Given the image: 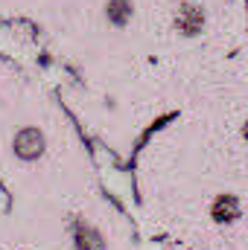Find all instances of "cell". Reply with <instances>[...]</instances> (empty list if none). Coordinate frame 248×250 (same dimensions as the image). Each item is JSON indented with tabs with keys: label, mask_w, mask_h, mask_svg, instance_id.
Listing matches in <instances>:
<instances>
[{
	"label": "cell",
	"mask_w": 248,
	"mask_h": 250,
	"mask_svg": "<svg viewBox=\"0 0 248 250\" xmlns=\"http://www.w3.org/2000/svg\"><path fill=\"white\" fill-rule=\"evenodd\" d=\"M15 154L21 160H38L44 154V134L38 128H21L15 134Z\"/></svg>",
	"instance_id": "1"
},
{
	"label": "cell",
	"mask_w": 248,
	"mask_h": 250,
	"mask_svg": "<svg viewBox=\"0 0 248 250\" xmlns=\"http://www.w3.org/2000/svg\"><path fill=\"white\" fill-rule=\"evenodd\" d=\"M210 218H213L216 224H234L237 218H243V204H240V198L231 195V192L216 195L213 204H210Z\"/></svg>",
	"instance_id": "2"
},
{
	"label": "cell",
	"mask_w": 248,
	"mask_h": 250,
	"mask_svg": "<svg viewBox=\"0 0 248 250\" xmlns=\"http://www.w3.org/2000/svg\"><path fill=\"white\" fill-rule=\"evenodd\" d=\"M73 248L76 250H105V239H102V233L94 224L76 218L73 221Z\"/></svg>",
	"instance_id": "3"
},
{
	"label": "cell",
	"mask_w": 248,
	"mask_h": 250,
	"mask_svg": "<svg viewBox=\"0 0 248 250\" xmlns=\"http://www.w3.org/2000/svg\"><path fill=\"white\" fill-rule=\"evenodd\" d=\"M201 23H204V15H201L198 6H181L178 15H175V26H178L184 35H196V32L201 29Z\"/></svg>",
	"instance_id": "4"
},
{
	"label": "cell",
	"mask_w": 248,
	"mask_h": 250,
	"mask_svg": "<svg viewBox=\"0 0 248 250\" xmlns=\"http://www.w3.org/2000/svg\"><path fill=\"white\" fill-rule=\"evenodd\" d=\"M131 18V3L128 0H108V21L114 26H125Z\"/></svg>",
	"instance_id": "5"
},
{
	"label": "cell",
	"mask_w": 248,
	"mask_h": 250,
	"mask_svg": "<svg viewBox=\"0 0 248 250\" xmlns=\"http://www.w3.org/2000/svg\"><path fill=\"white\" fill-rule=\"evenodd\" d=\"M246 137H248V128H246Z\"/></svg>",
	"instance_id": "6"
}]
</instances>
